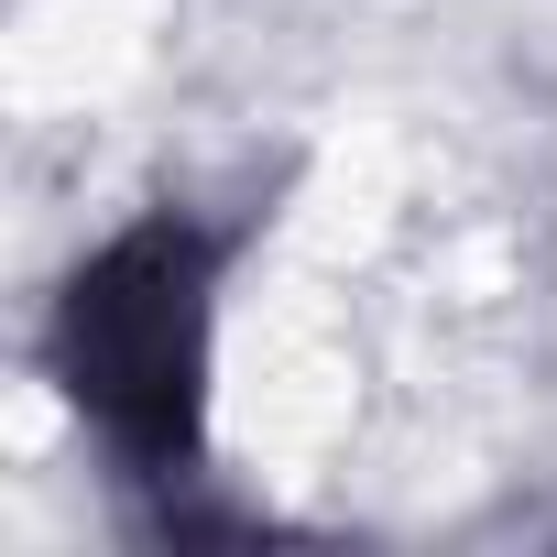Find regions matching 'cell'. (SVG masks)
<instances>
[{"mask_svg":"<svg viewBox=\"0 0 557 557\" xmlns=\"http://www.w3.org/2000/svg\"><path fill=\"white\" fill-rule=\"evenodd\" d=\"M208 230L186 219H143L121 230L55 318V361L77 383V405L99 416V437L132 470H175L197 459V405H208Z\"/></svg>","mask_w":557,"mask_h":557,"instance_id":"obj_1","label":"cell"}]
</instances>
